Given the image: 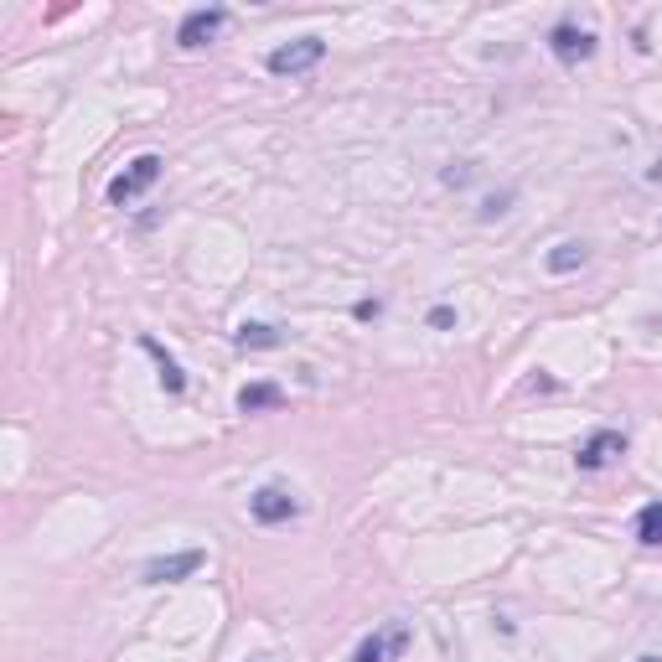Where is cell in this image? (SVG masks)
Instances as JSON below:
<instances>
[{
	"label": "cell",
	"instance_id": "1",
	"mask_svg": "<svg viewBox=\"0 0 662 662\" xmlns=\"http://www.w3.org/2000/svg\"><path fill=\"white\" fill-rule=\"evenodd\" d=\"M161 166H166V161L156 156V150H145V156H135V161H130L125 171H119L114 182H109V202H114V207H125V202H135L140 192H150V187L161 182Z\"/></svg>",
	"mask_w": 662,
	"mask_h": 662
},
{
	"label": "cell",
	"instance_id": "2",
	"mask_svg": "<svg viewBox=\"0 0 662 662\" xmlns=\"http://www.w3.org/2000/svg\"><path fill=\"white\" fill-rule=\"evenodd\" d=\"M326 57V42L321 37H295V42H280L275 52H269V73L275 78H295V73H311L316 63Z\"/></svg>",
	"mask_w": 662,
	"mask_h": 662
},
{
	"label": "cell",
	"instance_id": "3",
	"mask_svg": "<svg viewBox=\"0 0 662 662\" xmlns=\"http://www.w3.org/2000/svg\"><path fill=\"white\" fill-rule=\"evenodd\" d=\"M249 513H254V523H264V528H280V523L300 518V502H295L290 487H259V492L249 497Z\"/></svg>",
	"mask_w": 662,
	"mask_h": 662
},
{
	"label": "cell",
	"instance_id": "4",
	"mask_svg": "<svg viewBox=\"0 0 662 662\" xmlns=\"http://www.w3.org/2000/svg\"><path fill=\"white\" fill-rule=\"evenodd\" d=\"M549 52L559 57V63L580 68V63H590V57H595V32H585V26H575V21H559L554 32H549Z\"/></svg>",
	"mask_w": 662,
	"mask_h": 662
},
{
	"label": "cell",
	"instance_id": "5",
	"mask_svg": "<svg viewBox=\"0 0 662 662\" xmlns=\"http://www.w3.org/2000/svg\"><path fill=\"white\" fill-rule=\"evenodd\" d=\"M228 26V11L223 6H202V11H187L182 16V26H176V42H182L187 52H197V47H207L218 32Z\"/></svg>",
	"mask_w": 662,
	"mask_h": 662
},
{
	"label": "cell",
	"instance_id": "6",
	"mask_svg": "<svg viewBox=\"0 0 662 662\" xmlns=\"http://www.w3.org/2000/svg\"><path fill=\"white\" fill-rule=\"evenodd\" d=\"M202 564H207V554H202V549H182V554L150 559V564L140 569V580H145V585H171V580H187V575H197Z\"/></svg>",
	"mask_w": 662,
	"mask_h": 662
},
{
	"label": "cell",
	"instance_id": "7",
	"mask_svg": "<svg viewBox=\"0 0 662 662\" xmlns=\"http://www.w3.org/2000/svg\"><path fill=\"white\" fill-rule=\"evenodd\" d=\"M616 456H626V435H621V430H595V435L575 450V466H580V471H600V466H611Z\"/></svg>",
	"mask_w": 662,
	"mask_h": 662
},
{
	"label": "cell",
	"instance_id": "8",
	"mask_svg": "<svg viewBox=\"0 0 662 662\" xmlns=\"http://www.w3.org/2000/svg\"><path fill=\"white\" fill-rule=\"evenodd\" d=\"M404 647V621H388L383 631H373V637H363V647L352 652V662H388V652Z\"/></svg>",
	"mask_w": 662,
	"mask_h": 662
},
{
	"label": "cell",
	"instance_id": "9",
	"mask_svg": "<svg viewBox=\"0 0 662 662\" xmlns=\"http://www.w3.org/2000/svg\"><path fill=\"white\" fill-rule=\"evenodd\" d=\"M544 264H549V275H575V269L590 264V244H585V238H564V244L549 249Z\"/></svg>",
	"mask_w": 662,
	"mask_h": 662
},
{
	"label": "cell",
	"instance_id": "10",
	"mask_svg": "<svg viewBox=\"0 0 662 662\" xmlns=\"http://www.w3.org/2000/svg\"><path fill=\"white\" fill-rule=\"evenodd\" d=\"M140 347H145L150 357H156V368H161V388H166V394H187V373H182V363H176V357H171L156 337H140Z\"/></svg>",
	"mask_w": 662,
	"mask_h": 662
},
{
	"label": "cell",
	"instance_id": "11",
	"mask_svg": "<svg viewBox=\"0 0 662 662\" xmlns=\"http://www.w3.org/2000/svg\"><path fill=\"white\" fill-rule=\"evenodd\" d=\"M280 404H285V388L280 383H244V388H238V409H244V414L280 409Z\"/></svg>",
	"mask_w": 662,
	"mask_h": 662
},
{
	"label": "cell",
	"instance_id": "12",
	"mask_svg": "<svg viewBox=\"0 0 662 662\" xmlns=\"http://www.w3.org/2000/svg\"><path fill=\"white\" fill-rule=\"evenodd\" d=\"M233 342L238 347H280V331L264 326V321H244V326L233 331Z\"/></svg>",
	"mask_w": 662,
	"mask_h": 662
},
{
	"label": "cell",
	"instance_id": "13",
	"mask_svg": "<svg viewBox=\"0 0 662 662\" xmlns=\"http://www.w3.org/2000/svg\"><path fill=\"white\" fill-rule=\"evenodd\" d=\"M637 538H642V544H662V502H647L642 507V513H637Z\"/></svg>",
	"mask_w": 662,
	"mask_h": 662
},
{
	"label": "cell",
	"instance_id": "14",
	"mask_svg": "<svg viewBox=\"0 0 662 662\" xmlns=\"http://www.w3.org/2000/svg\"><path fill=\"white\" fill-rule=\"evenodd\" d=\"M378 311H383L378 300H357V306H352V316H357V321H368V316H378Z\"/></svg>",
	"mask_w": 662,
	"mask_h": 662
},
{
	"label": "cell",
	"instance_id": "15",
	"mask_svg": "<svg viewBox=\"0 0 662 662\" xmlns=\"http://www.w3.org/2000/svg\"><path fill=\"white\" fill-rule=\"evenodd\" d=\"M450 321H456V311H450V306H435L430 311V326H450Z\"/></svg>",
	"mask_w": 662,
	"mask_h": 662
},
{
	"label": "cell",
	"instance_id": "16",
	"mask_svg": "<svg viewBox=\"0 0 662 662\" xmlns=\"http://www.w3.org/2000/svg\"><path fill=\"white\" fill-rule=\"evenodd\" d=\"M637 662H662V657H637Z\"/></svg>",
	"mask_w": 662,
	"mask_h": 662
}]
</instances>
